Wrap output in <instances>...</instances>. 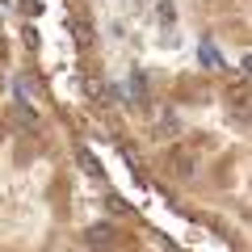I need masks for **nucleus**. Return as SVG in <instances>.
Returning <instances> with one entry per match:
<instances>
[{"mask_svg":"<svg viewBox=\"0 0 252 252\" xmlns=\"http://www.w3.org/2000/svg\"><path fill=\"white\" fill-rule=\"evenodd\" d=\"M84 240H89V248H93V252H114L118 231H114L109 223H97V227H89V231H84Z\"/></svg>","mask_w":252,"mask_h":252,"instance_id":"obj_1","label":"nucleus"},{"mask_svg":"<svg viewBox=\"0 0 252 252\" xmlns=\"http://www.w3.org/2000/svg\"><path fill=\"white\" fill-rule=\"evenodd\" d=\"M126 84H130V101L135 105H147V72H130Z\"/></svg>","mask_w":252,"mask_h":252,"instance_id":"obj_2","label":"nucleus"},{"mask_svg":"<svg viewBox=\"0 0 252 252\" xmlns=\"http://www.w3.org/2000/svg\"><path fill=\"white\" fill-rule=\"evenodd\" d=\"M76 160H80V168L89 172V177H101V164L93 160V152H84V147H80V152H76Z\"/></svg>","mask_w":252,"mask_h":252,"instance_id":"obj_3","label":"nucleus"},{"mask_svg":"<svg viewBox=\"0 0 252 252\" xmlns=\"http://www.w3.org/2000/svg\"><path fill=\"white\" fill-rule=\"evenodd\" d=\"M202 63H210V67H219V63H223V59H219V51H215L210 42H202Z\"/></svg>","mask_w":252,"mask_h":252,"instance_id":"obj_4","label":"nucleus"},{"mask_svg":"<svg viewBox=\"0 0 252 252\" xmlns=\"http://www.w3.org/2000/svg\"><path fill=\"white\" fill-rule=\"evenodd\" d=\"M17 122H26V126H38V114L30 105H17Z\"/></svg>","mask_w":252,"mask_h":252,"instance_id":"obj_5","label":"nucleus"},{"mask_svg":"<svg viewBox=\"0 0 252 252\" xmlns=\"http://www.w3.org/2000/svg\"><path fill=\"white\" fill-rule=\"evenodd\" d=\"M172 17H177V9H172V0H160V21H164V26H172Z\"/></svg>","mask_w":252,"mask_h":252,"instance_id":"obj_6","label":"nucleus"},{"mask_svg":"<svg viewBox=\"0 0 252 252\" xmlns=\"http://www.w3.org/2000/svg\"><path fill=\"white\" fill-rule=\"evenodd\" d=\"M105 206H109V210H114V215H126V210H130V206H126V202H122V198H105Z\"/></svg>","mask_w":252,"mask_h":252,"instance_id":"obj_7","label":"nucleus"}]
</instances>
